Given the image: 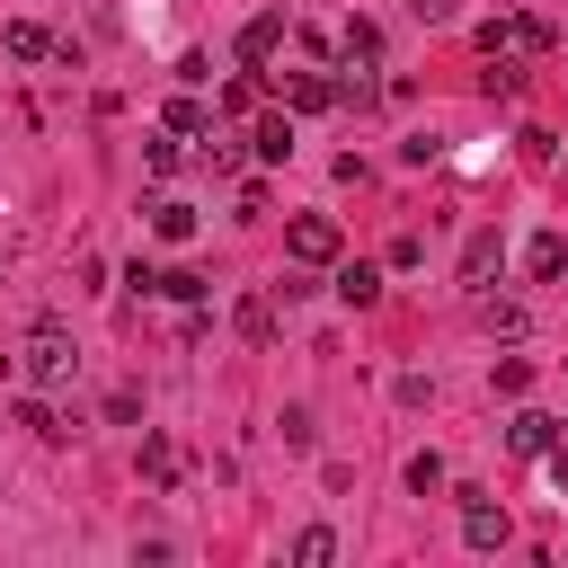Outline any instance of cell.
<instances>
[{"label": "cell", "mask_w": 568, "mask_h": 568, "mask_svg": "<svg viewBox=\"0 0 568 568\" xmlns=\"http://www.w3.org/2000/svg\"><path fill=\"white\" fill-rule=\"evenodd\" d=\"M151 231H160V240H195V204L160 195V204H151Z\"/></svg>", "instance_id": "obj_17"}, {"label": "cell", "mask_w": 568, "mask_h": 568, "mask_svg": "<svg viewBox=\"0 0 568 568\" xmlns=\"http://www.w3.org/2000/svg\"><path fill=\"white\" fill-rule=\"evenodd\" d=\"M479 328H488V337H506V346H515V337H524V328H532V311H524V302H497V293H479Z\"/></svg>", "instance_id": "obj_8"}, {"label": "cell", "mask_w": 568, "mask_h": 568, "mask_svg": "<svg viewBox=\"0 0 568 568\" xmlns=\"http://www.w3.org/2000/svg\"><path fill=\"white\" fill-rule=\"evenodd\" d=\"M506 444H515V453H550V444H559V417H541V408H524V417L506 426Z\"/></svg>", "instance_id": "obj_12"}, {"label": "cell", "mask_w": 568, "mask_h": 568, "mask_svg": "<svg viewBox=\"0 0 568 568\" xmlns=\"http://www.w3.org/2000/svg\"><path fill=\"white\" fill-rule=\"evenodd\" d=\"M284 98H293L302 115H320V106H337V80H320V71H293V80H284Z\"/></svg>", "instance_id": "obj_14"}, {"label": "cell", "mask_w": 568, "mask_h": 568, "mask_svg": "<svg viewBox=\"0 0 568 568\" xmlns=\"http://www.w3.org/2000/svg\"><path fill=\"white\" fill-rule=\"evenodd\" d=\"M248 151H257V160H293V124H284V115H257Z\"/></svg>", "instance_id": "obj_16"}, {"label": "cell", "mask_w": 568, "mask_h": 568, "mask_svg": "<svg viewBox=\"0 0 568 568\" xmlns=\"http://www.w3.org/2000/svg\"><path fill=\"white\" fill-rule=\"evenodd\" d=\"M497 266H506V248H497V231H470V248H462V284L479 293V284H488Z\"/></svg>", "instance_id": "obj_7"}, {"label": "cell", "mask_w": 568, "mask_h": 568, "mask_svg": "<svg viewBox=\"0 0 568 568\" xmlns=\"http://www.w3.org/2000/svg\"><path fill=\"white\" fill-rule=\"evenodd\" d=\"M0 53H9V62H44V53H71V44H53L36 18H9V27H0Z\"/></svg>", "instance_id": "obj_4"}, {"label": "cell", "mask_w": 568, "mask_h": 568, "mask_svg": "<svg viewBox=\"0 0 568 568\" xmlns=\"http://www.w3.org/2000/svg\"><path fill=\"white\" fill-rule=\"evenodd\" d=\"M337 53H346V62H382V27H373V18H346V27H337Z\"/></svg>", "instance_id": "obj_13"}, {"label": "cell", "mask_w": 568, "mask_h": 568, "mask_svg": "<svg viewBox=\"0 0 568 568\" xmlns=\"http://www.w3.org/2000/svg\"><path fill=\"white\" fill-rule=\"evenodd\" d=\"M337 302L373 311V302H382V266H364V257H355V266H337Z\"/></svg>", "instance_id": "obj_11"}, {"label": "cell", "mask_w": 568, "mask_h": 568, "mask_svg": "<svg viewBox=\"0 0 568 568\" xmlns=\"http://www.w3.org/2000/svg\"><path fill=\"white\" fill-rule=\"evenodd\" d=\"M293 559H302V568H328V559H337V532H328V524H302V532H293Z\"/></svg>", "instance_id": "obj_19"}, {"label": "cell", "mask_w": 568, "mask_h": 568, "mask_svg": "<svg viewBox=\"0 0 568 568\" xmlns=\"http://www.w3.org/2000/svg\"><path fill=\"white\" fill-rule=\"evenodd\" d=\"M284 248H293V266H337V222L328 213H293Z\"/></svg>", "instance_id": "obj_2"}, {"label": "cell", "mask_w": 568, "mask_h": 568, "mask_svg": "<svg viewBox=\"0 0 568 568\" xmlns=\"http://www.w3.org/2000/svg\"><path fill=\"white\" fill-rule=\"evenodd\" d=\"M524 382H532V364H524V355H497V390H506V399H515V390H524Z\"/></svg>", "instance_id": "obj_24"}, {"label": "cell", "mask_w": 568, "mask_h": 568, "mask_svg": "<svg viewBox=\"0 0 568 568\" xmlns=\"http://www.w3.org/2000/svg\"><path fill=\"white\" fill-rule=\"evenodd\" d=\"M142 160H151V178H169V169H178V133L160 124V142H142Z\"/></svg>", "instance_id": "obj_21"}, {"label": "cell", "mask_w": 568, "mask_h": 568, "mask_svg": "<svg viewBox=\"0 0 568 568\" xmlns=\"http://www.w3.org/2000/svg\"><path fill=\"white\" fill-rule=\"evenodd\" d=\"M18 364H27V382H36V390H62V382L80 373V346H71V328H62V320H36V328H27V346H18Z\"/></svg>", "instance_id": "obj_1"}, {"label": "cell", "mask_w": 568, "mask_h": 568, "mask_svg": "<svg viewBox=\"0 0 568 568\" xmlns=\"http://www.w3.org/2000/svg\"><path fill=\"white\" fill-rule=\"evenodd\" d=\"M408 488H417V497H426V488H444V462H435V453H417V462H408Z\"/></svg>", "instance_id": "obj_25"}, {"label": "cell", "mask_w": 568, "mask_h": 568, "mask_svg": "<svg viewBox=\"0 0 568 568\" xmlns=\"http://www.w3.org/2000/svg\"><path fill=\"white\" fill-rule=\"evenodd\" d=\"M160 293H178V302H204V275H186V266H169V275H160Z\"/></svg>", "instance_id": "obj_23"}, {"label": "cell", "mask_w": 568, "mask_h": 568, "mask_svg": "<svg viewBox=\"0 0 568 568\" xmlns=\"http://www.w3.org/2000/svg\"><path fill=\"white\" fill-rule=\"evenodd\" d=\"M231 328H240L248 346H275V293H240V302H231Z\"/></svg>", "instance_id": "obj_5"}, {"label": "cell", "mask_w": 568, "mask_h": 568, "mask_svg": "<svg viewBox=\"0 0 568 568\" xmlns=\"http://www.w3.org/2000/svg\"><path fill=\"white\" fill-rule=\"evenodd\" d=\"M462 541H470V550H506V541H515L506 506H488L479 488H462Z\"/></svg>", "instance_id": "obj_3"}, {"label": "cell", "mask_w": 568, "mask_h": 568, "mask_svg": "<svg viewBox=\"0 0 568 568\" xmlns=\"http://www.w3.org/2000/svg\"><path fill=\"white\" fill-rule=\"evenodd\" d=\"M559 266H568V240H559V231H532V248H524V275H532V284H550Z\"/></svg>", "instance_id": "obj_10"}, {"label": "cell", "mask_w": 568, "mask_h": 568, "mask_svg": "<svg viewBox=\"0 0 568 568\" xmlns=\"http://www.w3.org/2000/svg\"><path fill=\"white\" fill-rule=\"evenodd\" d=\"M18 426H27L36 444H71V426H62V417H53L44 399H18Z\"/></svg>", "instance_id": "obj_18"}, {"label": "cell", "mask_w": 568, "mask_h": 568, "mask_svg": "<svg viewBox=\"0 0 568 568\" xmlns=\"http://www.w3.org/2000/svg\"><path fill=\"white\" fill-rule=\"evenodd\" d=\"M408 9H417L426 27H444V18H453V0H408Z\"/></svg>", "instance_id": "obj_26"}, {"label": "cell", "mask_w": 568, "mask_h": 568, "mask_svg": "<svg viewBox=\"0 0 568 568\" xmlns=\"http://www.w3.org/2000/svg\"><path fill=\"white\" fill-rule=\"evenodd\" d=\"M479 89H488V98H515V89H524V62H515V53H488Z\"/></svg>", "instance_id": "obj_20"}, {"label": "cell", "mask_w": 568, "mask_h": 568, "mask_svg": "<svg viewBox=\"0 0 568 568\" xmlns=\"http://www.w3.org/2000/svg\"><path fill=\"white\" fill-rule=\"evenodd\" d=\"M275 44H284V9H257V18L240 27V62H266Z\"/></svg>", "instance_id": "obj_6"}, {"label": "cell", "mask_w": 568, "mask_h": 568, "mask_svg": "<svg viewBox=\"0 0 568 568\" xmlns=\"http://www.w3.org/2000/svg\"><path fill=\"white\" fill-rule=\"evenodd\" d=\"M160 124H169L178 142H195V133H213V106H204V98H169V106H160Z\"/></svg>", "instance_id": "obj_9"}, {"label": "cell", "mask_w": 568, "mask_h": 568, "mask_svg": "<svg viewBox=\"0 0 568 568\" xmlns=\"http://www.w3.org/2000/svg\"><path fill=\"white\" fill-rule=\"evenodd\" d=\"M284 444H293V453H311V444H320V426H311V408H284Z\"/></svg>", "instance_id": "obj_22"}, {"label": "cell", "mask_w": 568, "mask_h": 568, "mask_svg": "<svg viewBox=\"0 0 568 568\" xmlns=\"http://www.w3.org/2000/svg\"><path fill=\"white\" fill-rule=\"evenodd\" d=\"M142 479L151 488H178V444L169 435H142Z\"/></svg>", "instance_id": "obj_15"}]
</instances>
